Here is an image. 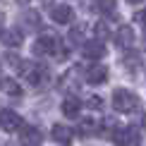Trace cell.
Here are the masks:
<instances>
[{
	"label": "cell",
	"mask_w": 146,
	"mask_h": 146,
	"mask_svg": "<svg viewBox=\"0 0 146 146\" xmlns=\"http://www.w3.org/2000/svg\"><path fill=\"white\" fill-rule=\"evenodd\" d=\"M31 53L34 55H58V58H67V50L62 48L58 36H50V34H43L34 41L31 46Z\"/></svg>",
	"instance_id": "6da1fadb"
},
{
	"label": "cell",
	"mask_w": 146,
	"mask_h": 146,
	"mask_svg": "<svg viewBox=\"0 0 146 146\" xmlns=\"http://www.w3.org/2000/svg\"><path fill=\"white\" fill-rule=\"evenodd\" d=\"M113 108L117 113H134V110H139V96L127 89H115L113 91Z\"/></svg>",
	"instance_id": "7a4b0ae2"
},
{
	"label": "cell",
	"mask_w": 146,
	"mask_h": 146,
	"mask_svg": "<svg viewBox=\"0 0 146 146\" xmlns=\"http://www.w3.org/2000/svg\"><path fill=\"white\" fill-rule=\"evenodd\" d=\"M139 141H141V134L137 127H125V129H117L113 134L115 146H139Z\"/></svg>",
	"instance_id": "3957f363"
},
{
	"label": "cell",
	"mask_w": 146,
	"mask_h": 146,
	"mask_svg": "<svg viewBox=\"0 0 146 146\" xmlns=\"http://www.w3.org/2000/svg\"><path fill=\"white\" fill-rule=\"evenodd\" d=\"M27 77H29V82H31L34 89H41V86H46V82H50V72H48V67L46 65H38V62H34L31 67H29Z\"/></svg>",
	"instance_id": "277c9868"
},
{
	"label": "cell",
	"mask_w": 146,
	"mask_h": 146,
	"mask_svg": "<svg viewBox=\"0 0 146 146\" xmlns=\"http://www.w3.org/2000/svg\"><path fill=\"white\" fill-rule=\"evenodd\" d=\"M19 141H22L24 146H38L41 141H43V134H41L38 127L24 125V127H19Z\"/></svg>",
	"instance_id": "5b68a950"
},
{
	"label": "cell",
	"mask_w": 146,
	"mask_h": 146,
	"mask_svg": "<svg viewBox=\"0 0 146 146\" xmlns=\"http://www.w3.org/2000/svg\"><path fill=\"white\" fill-rule=\"evenodd\" d=\"M0 127H3L5 132H17L22 127V117L15 110H3L0 113Z\"/></svg>",
	"instance_id": "8992f818"
},
{
	"label": "cell",
	"mask_w": 146,
	"mask_h": 146,
	"mask_svg": "<svg viewBox=\"0 0 146 146\" xmlns=\"http://www.w3.org/2000/svg\"><path fill=\"white\" fill-rule=\"evenodd\" d=\"M72 17H74V12L70 5H53L50 7V19L55 24H70Z\"/></svg>",
	"instance_id": "52a82bcc"
},
{
	"label": "cell",
	"mask_w": 146,
	"mask_h": 146,
	"mask_svg": "<svg viewBox=\"0 0 146 146\" xmlns=\"http://www.w3.org/2000/svg\"><path fill=\"white\" fill-rule=\"evenodd\" d=\"M82 53L86 60H101L106 55V46L101 43V41H86V43L82 46Z\"/></svg>",
	"instance_id": "ba28073f"
},
{
	"label": "cell",
	"mask_w": 146,
	"mask_h": 146,
	"mask_svg": "<svg viewBox=\"0 0 146 146\" xmlns=\"http://www.w3.org/2000/svg\"><path fill=\"white\" fill-rule=\"evenodd\" d=\"M115 43L120 48H129L134 43V29H132L129 24H122V27L117 29V34H115Z\"/></svg>",
	"instance_id": "9c48e42d"
},
{
	"label": "cell",
	"mask_w": 146,
	"mask_h": 146,
	"mask_svg": "<svg viewBox=\"0 0 146 146\" xmlns=\"http://www.w3.org/2000/svg\"><path fill=\"white\" fill-rule=\"evenodd\" d=\"M86 82L89 84H106L108 82V70L103 67V65H94V67H89V72H86Z\"/></svg>",
	"instance_id": "30bf717a"
},
{
	"label": "cell",
	"mask_w": 146,
	"mask_h": 146,
	"mask_svg": "<svg viewBox=\"0 0 146 146\" xmlns=\"http://www.w3.org/2000/svg\"><path fill=\"white\" fill-rule=\"evenodd\" d=\"M53 139H55L58 144H62V146H67L70 141H72V137H74V132L70 129L67 125H53Z\"/></svg>",
	"instance_id": "8fae6325"
},
{
	"label": "cell",
	"mask_w": 146,
	"mask_h": 146,
	"mask_svg": "<svg viewBox=\"0 0 146 146\" xmlns=\"http://www.w3.org/2000/svg\"><path fill=\"white\" fill-rule=\"evenodd\" d=\"M91 10L101 12V15H108V17H115L117 3H115V0H91Z\"/></svg>",
	"instance_id": "7c38bea8"
},
{
	"label": "cell",
	"mask_w": 146,
	"mask_h": 146,
	"mask_svg": "<svg viewBox=\"0 0 146 146\" xmlns=\"http://www.w3.org/2000/svg\"><path fill=\"white\" fill-rule=\"evenodd\" d=\"M3 43L10 46V48H19L22 46V38H24V31L22 29H7V31H3Z\"/></svg>",
	"instance_id": "4fadbf2b"
},
{
	"label": "cell",
	"mask_w": 146,
	"mask_h": 146,
	"mask_svg": "<svg viewBox=\"0 0 146 146\" xmlns=\"http://www.w3.org/2000/svg\"><path fill=\"white\" fill-rule=\"evenodd\" d=\"M79 110H82V101H79L77 96H67V98L62 101V115L65 117H77Z\"/></svg>",
	"instance_id": "5bb4252c"
},
{
	"label": "cell",
	"mask_w": 146,
	"mask_h": 146,
	"mask_svg": "<svg viewBox=\"0 0 146 146\" xmlns=\"http://www.w3.org/2000/svg\"><path fill=\"white\" fill-rule=\"evenodd\" d=\"M98 127H101V120H96V117H82V120H79L77 132L84 134V137H89V134H96Z\"/></svg>",
	"instance_id": "9a60e30c"
},
{
	"label": "cell",
	"mask_w": 146,
	"mask_h": 146,
	"mask_svg": "<svg viewBox=\"0 0 146 146\" xmlns=\"http://www.w3.org/2000/svg\"><path fill=\"white\" fill-rule=\"evenodd\" d=\"M22 24H24L27 31H36V29H41V15L34 12V10H27L22 15Z\"/></svg>",
	"instance_id": "2e32d148"
},
{
	"label": "cell",
	"mask_w": 146,
	"mask_h": 146,
	"mask_svg": "<svg viewBox=\"0 0 146 146\" xmlns=\"http://www.w3.org/2000/svg\"><path fill=\"white\" fill-rule=\"evenodd\" d=\"M0 89H3V91H7L10 96H22V86L15 82V79H10V77L0 79Z\"/></svg>",
	"instance_id": "e0dca14e"
},
{
	"label": "cell",
	"mask_w": 146,
	"mask_h": 146,
	"mask_svg": "<svg viewBox=\"0 0 146 146\" xmlns=\"http://www.w3.org/2000/svg\"><path fill=\"white\" fill-rule=\"evenodd\" d=\"M139 65H141L139 53H127V55H125V70H127V72H137Z\"/></svg>",
	"instance_id": "ac0fdd59"
},
{
	"label": "cell",
	"mask_w": 146,
	"mask_h": 146,
	"mask_svg": "<svg viewBox=\"0 0 146 146\" xmlns=\"http://www.w3.org/2000/svg\"><path fill=\"white\" fill-rule=\"evenodd\" d=\"M82 38H84V29H82V27H74V29L70 31V41H72V43H79Z\"/></svg>",
	"instance_id": "d6986e66"
},
{
	"label": "cell",
	"mask_w": 146,
	"mask_h": 146,
	"mask_svg": "<svg viewBox=\"0 0 146 146\" xmlns=\"http://www.w3.org/2000/svg\"><path fill=\"white\" fill-rule=\"evenodd\" d=\"M86 106L91 108V110H96V108L103 106V98H101V96H89V98H86Z\"/></svg>",
	"instance_id": "ffe728a7"
},
{
	"label": "cell",
	"mask_w": 146,
	"mask_h": 146,
	"mask_svg": "<svg viewBox=\"0 0 146 146\" xmlns=\"http://www.w3.org/2000/svg\"><path fill=\"white\" fill-rule=\"evenodd\" d=\"M134 22H137V24H144V27H146V7H144V10H139V12H134Z\"/></svg>",
	"instance_id": "44dd1931"
},
{
	"label": "cell",
	"mask_w": 146,
	"mask_h": 146,
	"mask_svg": "<svg viewBox=\"0 0 146 146\" xmlns=\"http://www.w3.org/2000/svg\"><path fill=\"white\" fill-rule=\"evenodd\" d=\"M96 36H98V38H106V36H108L106 24H96Z\"/></svg>",
	"instance_id": "7402d4cb"
},
{
	"label": "cell",
	"mask_w": 146,
	"mask_h": 146,
	"mask_svg": "<svg viewBox=\"0 0 146 146\" xmlns=\"http://www.w3.org/2000/svg\"><path fill=\"white\" fill-rule=\"evenodd\" d=\"M129 5H139V3H144V0H127Z\"/></svg>",
	"instance_id": "603a6c76"
},
{
	"label": "cell",
	"mask_w": 146,
	"mask_h": 146,
	"mask_svg": "<svg viewBox=\"0 0 146 146\" xmlns=\"http://www.w3.org/2000/svg\"><path fill=\"white\" fill-rule=\"evenodd\" d=\"M17 3H19V5H29V0H17Z\"/></svg>",
	"instance_id": "cb8c5ba5"
},
{
	"label": "cell",
	"mask_w": 146,
	"mask_h": 146,
	"mask_svg": "<svg viewBox=\"0 0 146 146\" xmlns=\"http://www.w3.org/2000/svg\"><path fill=\"white\" fill-rule=\"evenodd\" d=\"M3 19H5V17H3V12H0V29H3Z\"/></svg>",
	"instance_id": "d4e9b609"
},
{
	"label": "cell",
	"mask_w": 146,
	"mask_h": 146,
	"mask_svg": "<svg viewBox=\"0 0 146 146\" xmlns=\"http://www.w3.org/2000/svg\"><path fill=\"white\" fill-rule=\"evenodd\" d=\"M141 43H144V48H146V31H144V38H141Z\"/></svg>",
	"instance_id": "484cf974"
}]
</instances>
